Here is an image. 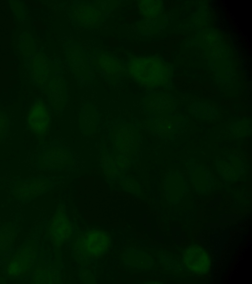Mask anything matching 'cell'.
I'll return each instance as SVG.
<instances>
[{
  "instance_id": "obj_1",
  "label": "cell",
  "mask_w": 252,
  "mask_h": 284,
  "mask_svg": "<svg viewBox=\"0 0 252 284\" xmlns=\"http://www.w3.org/2000/svg\"><path fill=\"white\" fill-rule=\"evenodd\" d=\"M108 235L103 231L91 229L81 233L75 241L73 251L81 261L97 259L108 250L110 245Z\"/></svg>"
},
{
  "instance_id": "obj_2",
  "label": "cell",
  "mask_w": 252,
  "mask_h": 284,
  "mask_svg": "<svg viewBox=\"0 0 252 284\" xmlns=\"http://www.w3.org/2000/svg\"><path fill=\"white\" fill-rule=\"evenodd\" d=\"M159 65L153 58L132 56L126 64V73L141 86L155 87L159 85Z\"/></svg>"
},
{
  "instance_id": "obj_3",
  "label": "cell",
  "mask_w": 252,
  "mask_h": 284,
  "mask_svg": "<svg viewBox=\"0 0 252 284\" xmlns=\"http://www.w3.org/2000/svg\"><path fill=\"white\" fill-rule=\"evenodd\" d=\"M139 138L138 131L132 124H121L114 126L111 134L113 155H125L131 159L137 150Z\"/></svg>"
},
{
  "instance_id": "obj_4",
  "label": "cell",
  "mask_w": 252,
  "mask_h": 284,
  "mask_svg": "<svg viewBox=\"0 0 252 284\" xmlns=\"http://www.w3.org/2000/svg\"><path fill=\"white\" fill-rule=\"evenodd\" d=\"M51 118L50 107L41 98L37 99L28 113L27 128L38 139H43L49 131Z\"/></svg>"
},
{
  "instance_id": "obj_5",
  "label": "cell",
  "mask_w": 252,
  "mask_h": 284,
  "mask_svg": "<svg viewBox=\"0 0 252 284\" xmlns=\"http://www.w3.org/2000/svg\"><path fill=\"white\" fill-rule=\"evenodd\" d=\"M35 159L40 168L60 169L73 163L70 152L60 146L50 145L41 148Z\"/></svg>"
},
{
  "instance_id": "obj_6",
  "label": "cell",
  "mask_w": 252,
  "mask_h": 284,
  "mask_svg": "<svg viewBox=\"0 0 252 284\" xmlns=\"http://www.w3.org/2000/svg\"><path fill=\"white\" fill-rule=\"evenodd\" d=\"M37 255V248L32 243L27 244L15 254L7 267L8 276L19 278L27 275L34 267Z\"/></svg>"
},
{
  "instance_id": "obj_7",
  "label": "cell",
  "mask_w": 252,
  "mask_h": 284,
  "mask_svg": "<svg viewBox=\"0 0 252 284\" xmlns=\"http://www.w3.org/2000/svg\"><path fill=\"white\" fill-rule=\"evenodd\" d=\"M73 21L78 25L87 28L99 26L105 18L104 11L98 4L79 2L71 8Z\"/></svg>"
},
{
  "instance_id": "obj_8",
  "label": "cell",
  "mask_w": 252,
  "mask_h": 284,
  "mask_svg": "<svg viewBox=\"0 0 252 284\" xmlns=\"http://www.w3.org/2000/svg\"><path fill=\"white\" fill-rule=\"evenodd\" d=\"M90 61L92 67L109 78L116 79L127 74L126 65L107 53L96 52Z\"/></svg>"
},
{
  "instance_id": "obj_9",
  "label": "cell",
  "mask_w": 252,
  "mask_h": 284,
  "mask_svg": "<svg viewBox=\"0 0 252 284\" xmlns=\"http://www.w3.org/2000/svg\"><path fill=\"white\" fill-rule=\"evenodd\" d=\"M49 234L52 242L56 247L67 242L72 236V224L62 207L58 209L51 220Z\"/></svg>"
},
{
  "instance_id": "obj_10",
  "label": "cell",
  "mask_w": 252,
  "mask_h": 284,
  "mask_svg": "<svg viewBox=\"0 0 252 284\" xmlns=\"http://www.w3.org/2000/svg\"><path fill=\"white\" fill-rule=\"evenodd\" d=\"M67 63L74 74L81 81L90 79L91 69L89 59L79 45L72 44L66 49Z\"/></svg>"
},
{
  "instance_id": "obj_11",
  "label": "cell",
  "mask_w": 252,
  "mask_h": 284,
  "mask_svg": "<svg viewBox=\"0 0 252 284\" xmlns=\"http://www.w3.org/2000/svg\"><path fill=\"white\" fill-rule=\"evenodd\" d=\"M50 187V181L44 178L19 180L13 188V194L16 198L27 201L46 192Z\"/></svg>"
},
{
  "instance_id": "obj_12",
  "label": "cell",
  "mask_w": 252,
  "mask_h": 284,
  "mask_svg": "<svg viewBox=\"0 0 252 284\" xmlns=\"http://www.w3.org/2000/svg\"><path fill=\"white\" fill-rule=\"evenodd\" d=\"M183 260L187 269L195 274L203 275L209 271L210 257L205 250L198 245L191 246L185 250Z\"/></svg>"
},
{
  "instance_id": "obj_13",
  "label": "cell",
  "mask_w": 252,
  "mask_h": 284,
  "mask_svg": "<svg viewBox=\"0 0 252 284\" xmlns=\"http://www.w3.org/2000/svg\"><path fill=\"white\" fill-rule=\"evenodd\" d=\"M56 71L54 64L45 55L37 54L33 58L32 66V74L34 83L44 89L51 78L55 75Z\"/></svg>"
},
{
  "instance_id": "obj_14",
  "label": "cell",
  "mask_w": 252,
  "mask_h": 284,
  "mask_svg": "<svg viewBox=\"0 0 252 284\" xmlns=\"http://www.w3.org/2000/svg\"><path fill=\"white\" fill-rule=\"evenodd\" d=\"M44 89L54 109L60 110L63 108L67 100L66 84L60 75L55 74Z\"/></svg>"
},
{
  "instance_id": "obj_15",
  "label": "cell",
  "mask_w": 252,
  "mask_h": 284,
  "mask_svg": "<svg viewBox=\"0 0 252 284\" xmlns=\"http://www.w3.org/2000/svg\"><path fill=\"white\" fill-rule=\"evenodd\" d=\"M164 188L169 202L174 204L182 198L186 190V185L181 175L172 171L167 175Z\"/></svg>"
},
{
  "instance_id": "obj_16",
  "label": "cell",
  "mask_w": 252,
  "mask_h": 284,
  "mask_svg": "<svg viewBox=\"0 0 252 284\" xmlns=\"http://www.w3.org/2000/svg\"><path fill=\"white\" fill-rule=\"evenodd\" d=\"M191 181L199 193H204L212 186V179L209 171L202 165H197L192 161L189 164Z\"/></svg>"
},
{
  "instance_id": "obj_17",
  "label": "cell",
  "mask_w": 252,
  "mask_h": 284,
  "mask_svg": "<svg viewBox=\"0 0 252 284\" xmlns=\"http://www.w3.org/2000/svg\"><path fill=\"white\" fill-rule=\"evenodd\" d=\"M98 118L95 108L90 104L84 105L80 112L79 125L86 135H91L97 130Z\"/></svg>"
},
{
  "instance_id": "obj_18",
  "label": "cell",
  "mask_w": 252,
  "mask_h": 284,
  "mask_svg": "<svg viewBox=\"0 0 252 284\" xmlns=\"http://www.w3.org/2000/svg\"><path fill=\"white\" fill-rule=\"evenodd\" d=\"M32 283L36 284L58 283L60 277L58 272L52 267L38 268L32 273Z\"/></svg>"
},
{
  "instance_id": "obj_19",
  "label": "cell",
  "mask_w": 252,
  "mask_h": 284,
  "mask_svg": "<svg viewBox=\"0 0 252 284\" xmlns=\"http://www.w3.org/2000/svg\"><path fill=\"white\" fill-rule=\"evenodd\" d=\"M169 99L161 94H151L144 99V102L147 110L156 113L166 109L170 106L171 102Z\"/></svg>"
},
{
  "instance_id": "obj_20",
  "label": "cell",
  "mask_w": 252,
  "mask_h": 284,
  "mask_svg": "<svg viewBox=\"0 0 252 284\" xmlns=\"http://www.w3.org/2000/svg\"><path fill=\"white\" fill-rule=\"evenodd\" d=\"M152 130L158 135L168 137L175 131L176 125L171 119L160 118L152 122Z\"/></svg>"
},
{
  "instance_id": "obj_21",
  "label": "cell",
  "mask_w": 252,
  "mask_h": 284,
  "mask_svg": "<svg viewBox=\"0 0 252 284\" xmlns=\"http://www.w3.org/2000/svg\"><path fill=\"white\" fill-rule=\"evenodd\" d=\"M217 166L220 174L227 181H234L239 177L240 170L238 167L226 161H218Z\"/></svg>"
},
{
  "instance_id": "obj_22",
  "label": "cell",
  "mask_w": 252,
  "mask_h": 284,
  "mask_svg": "<svg viewBox=\"0 0 252 284\" xmlns=\"http://www.w3.org/2000/svg\"><path fill=\"white\" fill-rule=\"evenodd\" d=\"M101 161L105 173L109 177L115 178L121 174L117 168L113 154L103 150L101 154Z\"/></svg>"
},
{
  "instance_id": "obj_23",
  "label": "cell",
  "mask_w": 252,
  "mask_h": 284,
  "mask_svg": "<svg viewBox=\"0 0 252 284\" xmlns=\"http://www.w3.org/2000/svg\"><path fill=\"white\" fill-rule=\"evenodd\" d=\"M14 235V230L12 227H5L0 229V255L11 245Z\"/></svg>"
},
{
  "instance_id": "obj_24",
  "label": "cell",
  "mask_w": 252,
  "mask_h": 284,
  "mask_svg": "<svg viewBox=\"0 0 252 284\" xmlns=\"http://www.w3.org/2000/svg\"><path fill=\"white\" fill-rule=\"evenodd\" d=\"M249 131L250 126L248 122H237L231 127L232 132L234 135L238 137H242L246 135Z\"/></svg>"
},
{
  "instance_id": "obj_25",
  "label": "cell",
  "mask_w": 252,
  "mask_h": 284,
  "mask_svg": "<svg viewBox=\"0 0 252 284\" xmlns=\"http://www.w3.org/2000/svg\"><path fill=\"white\" fill-rule=\"evenodd\" d=\"M113 156L117 168L121 174L122 172L126 170L128 168L131 160L130 158L122 155Z\"/></svg>"
},
{
  "instance_id": "obj_26",
  "label": "cell",
  "mask_w": 252,
  "mask_h": 284,
  "mask_svg": "<svg viewBox=\"0 0 252 284\" xmlns=\"http://www.w3.org/2000/svg\"><path fill=\"white\" fill-rule=\"evenodd\" d=\"M9 127V119L7 115L0 111V142L5 138Z\"/></svg>"
},
{
  "instance_id": "obj_27",
  "label": "cell",
  "mask_w": 252,
  "mask_h": 284,
  "mask_svg": "<svg viewBox=\"0 0 252 284\" xmlns=\"http://www.w3.org/2000/svg\"><path fill=\"white\" fill-rule=\"evenodd\" d=\"M123 187L128 191L134 192L138 189V185L132 179L125 178L122 181Z\"/></svg>"
}]
</instances>
